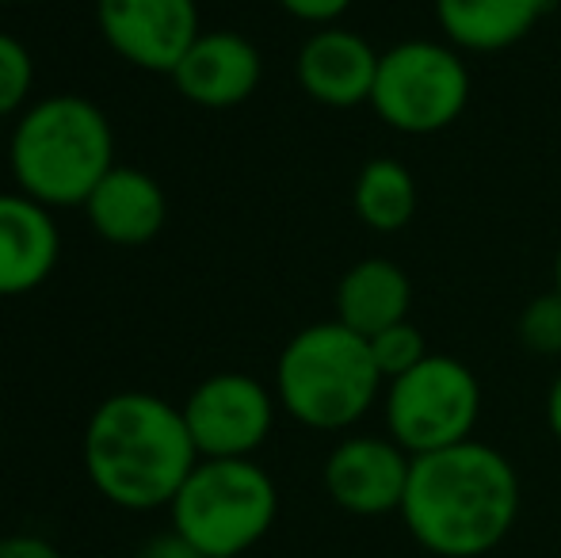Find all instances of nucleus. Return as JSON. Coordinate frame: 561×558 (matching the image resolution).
Listing matches in <instances>:
<instances>
[{"label": "nucleus", "instance_id": "nucleus-15", "mask_svg": "<svg viewBox=\"0 0 561 558\" xmlns=\"http://www.w3.org/2000/svg\"><path fill=\"white\" fill-rule=\"evenodd\" d=\"M554 0H436L447 43L462 54H496L524 43Z\"/></svg>", "mask_w": 561, "mask_h": 558}, {"label": "nucleus", "instance_id": "nucleus-4", "mask_svg": "<svg viewBox=\"0 0 561 558\" xmlns=\"http://www.w3.org/2000/svg\"><path fill=\"white\" fill-rule=\"evenodd\" d=\"M112 127L81 96H54L31 107L12 135V172L23 195L43 207L84 203L115 169Z\"/></svg>", "mask_w": 561, "mask_h": 558}, {"label": "nucleus", "instance_id": "nucleus-11", "mask_svg": "<svg viewBox=\"0 0 561 558\" xmlns=\"http://www.w3.org/2000/svg\"><path fill=\"white\" fill-rule=\"evenodd\" d=\"M382 54L347 27H321L298 50V84L325 107L370 104Z\"/></svg>", "mask_w": 561, "mask_h": 558}, {"label": "nucleus", "instance_id": "nucleus-13", "mask_svg": "<svg viewBox=\"0 0 561 558\" xmlns=\"http://www.w3.org/2000/svg\"><path fill=\"white\" fill-rule=\"evenodd\" d=\"M58 264V226L43 203L0 195V295H23Z\"/></svg>", "mask_w": 561, "mask_h": 558}, {"label": "nucleus", "instance_id": "nucleus-23", "mask_svg": "<svg viewBox=\"0 0 561 558\" xmlns=\"http://www.w3.org/2000/svg\"><path fill=\"white\" fill-rule=\"evenodd\" d=\"M134 558H203L199 551H195L192 544H187L180 532H164V536H153L146 547H141Z\"/></svg>", "mask_w": 561, "mask_h": 558}, {"label": "nucleus", "instance_id": "nucleus-10", "mask_svg": "<svg viewBox=\"0 0 561 558\" xmlns=\"http://www.w3.org/2000/svg\"><path fill=\"white\" fill-rule=\"evenodd\" d=\"M100 31L130 66L172 73L199 38L195 0H100Z\"/></svg>", "mask_w": 561, "mask_h": 558}, {"label": "nucleus", "instance_id": "nucleus-9", "mask_svg": "<svg viewBox=\"0 0 561 558\" xmlns=\"http://www.w3.org/2000/svg\"><path fill=\"white\" fill-rule=\"evenodd\" d=\"M413 455L390 436H344L325 459V493L352 516L401 513Z\"/></svg>", "mask_w": 561, "mask_h": 558}, {"label": "nucleus", "instance_id": "nucleus-19", "mask_svg": "<svg viewBox=\"0 0 561 558\" xmlns=\"http://www.w3.org/2000/svg\"><path fill=\"white\" fill-rule=\"evenodd\" d=\"M519 344L535 356H561V295L547 291V295L531 298L516 321Z\"/></svg>", "mask_w": 561, "mask_h": 558}, {"label": "nucleus", "instance_id": "nucleus-18", "mask_svg": "<svg viewBox=\"0 0 561 558\" xmlns=\"http://www.w3.org/2000/svg\"><path fill=\"white\" fill-rule=\"evenodd\" d=\"M370 352H375V364L386 383L413 372L416 364H424V360L432 356L428 341H424V333L413 326V321H398V326L375 333L370 337Z\"/></svg>", "mask_w": 561, "mask_h": 558}, {"label": "nucleus", "instance_id": "nucleus-3", "mask_svg": "<svg viewBox=\"0 0 561 558\" xmlns=\"http://www.w3.org/2000/svg\"><path fill=\"white\" fill-rule=\"evenodd\" d=\"M386 379L370 341L340 321H318L290 337L275 367V395L298 424L318 432H344L370 413Z\"/></svg>", "mask_w": 561, "mask_h": 558}, {"label": "nucleus", "instance_id": "nucleus-21", "mask_svg": "<svg viewBox=\"0 0 561 558\" xmlns=\"http://www.w3.org/2000/svg\"><path fill=\"white\" fill-rule=\"evenodd\" d=\"M295 20L306 23H321V27H333L340 15L352 8V0H279Z\"/></svg>", "mask_w": 561, "mask_h": 558}, {"label": "nucleus", "instance_id": "nucleus-22", "mask_svg": "<svg viewBox=\"0 0 561 558\" xmlns=\"http://www.w3.org/2000/svg\"><path fill=\"white\" fill-rule=\"evenodd\" d=\"M0 558H61V551L50 539L31 536V532H15V536L0 539Z\"/></svg>", "mask_w": 561, "mask_h": 558}, {"label": "nucleus", "instance_id": "nucleus-25", "mask_svg": "<svg viewBox=\"0 0 561 558\" xmlns=\"http://www.w3.org/2000/svg\"><path fill=\"white\" fill-rule=\"evenodd\" d=\"M554 291L561 295V249H558V261H554Z\"/></svg>", "mask_w": 561, "mask_h": 558}, {"label": "nucleus", "instance_id": "nucleus-7", "mask_svg": "<svg viewBox=\"0 0 561 558\" xmlns=\"http://www.w3.org/2000/svg\"><path fill=\"white\" fill-rule=\"evenodd\" d=\"M386 436L409 455H432L473 440L481 418V383L462 360L432 352L413 372L398 375L382 390Z\"/></svg>", "mask_w": 561, "mask_h": 558}, {"label": "nucleus", "instance_id": "nucleus-6", "mask_svg": "<svg viewBox=\"0 0 561 558\" xmlns=\"http://www.w3.org/2000/svg\"><path fill=\"white\" fill-rule=\"evenodd\" d=\"M470 104V69L462 50L436 38H409L378 58L370 107L398 135H439Z\"/></svg>", "mask_w": 561, "mask_h": 558}, {"label": "nucleus", "instance_id": "nucleus-20", "mask_svg": "<svg viewBox=\"0 0 561 558\" xmlns=\"http://www.w3.org/2000/svg\"><path fill=\"white\" fill-rule=\"evenodd\" d=\"M31 92V54L12 35H0V115L15 112Z\"/></svg>", "mask_w": 561, "mask_h": 558}, {"label": "nucleus", "instance_id": "nucleus-14", "mask_svg": "<svg viewBox=\"0 0 561 558\" xmlns=\"http://www.w3.org/2000/svg\"><path fill=\"white\" fill-rule=\"evenodd\" d=\"M92 230L112 246H146L164 226V192L153 176L115 164L84 200Z\"/></svg>", "mask_w": 561, "mask_h": 558}, {"label": "nucleus", "instance_id": "nucleus-2", "mask_svg": "<svg viewBox=\"0 0 561 558\" xmlns=\"http://www.w3.org/2000/svg\"><path fill=\"white\" fill-rule=\"evenodd\" d=\"M195 463L199 452L184 410L157 395L126 390L107 398L84 429V470L118 509L146 513L172 505Z\"/></svg>", "mask_w": 561, "mask_h": 558}, {"label": "nucleus", "instance_id": "nucleus-16", "mask_svg": "<svg viewBox=\"0 0 561 558\" xmlns=\"http://www.w3.org/2000/svg\"><path fill=\"white\" fill-rule=\"evenodd\" d=\"M409 306H413V283L390 257H367L340 276L336 321L367 341L398 321H409Z\"/></svg>", "mask_w": 561, "mask_h": 558}, {"label": "nucleus", "instance_id": "nucleus-12", "mask_svg": "<svg viewBox=\"0 0 561 558\" xmlns=\"http://www.w3.org/2000/svg\"><path fill=\"white\" fill-rule=\"evenodd\" d=\"M260 73H264V61L249 38L233 31H207L187 46L180 66L172 69V81L180 96H187L192 104L233 107L256 92Z\"/></svg>", "mask_w": 561, "mask_h": 558}, {"label": "nucleus", "instance_id": "nucleus-5", "mask_svg": "<svg viewBox=\"0 0 561 558\" xmlns=\"http://www.w3.org/2000/svg\"><path fill=\"white\" fill-rule=\"evenodd\" d=\"M172 532L203 558H237L279 516V490L252 459H199L172 501Z\"/></svg>", "mask_w": 561, "mask_h": 558}, {"label": "nucleus", "instance_id": "nucleus-17", "mask_svg": "<svg viewBox=\"0 0 561 558\" xmlns=\"http://www.w3.org/2000/svg\"><path fill=\"white\" fill-rule=\"evenodd\" d=\"M355 215L367 230L398 234L416 215V180L393 157H375L355 176Z\"/></svg>", "mask_w": 561, "mask_h": 558}, {"label": "nucleus", "instance_id": "nucleus-24", "mask_svg": "<svg viewBox=\"0 0 561 558\" xmlns=\"http://www.w3.org/2000/svg\"><path fill=\"white\" fill-rule=\"evenodd\" d=\"M547 424L561 444V372H558V379L550 383V395H547Z\"/></svg>", "mask_w": 561, "mask_h": 558}, {"label": "nucleus", "instance_id": "nucleus-8", "mask_svg": "<svg viewBox=\"0 0 561 558\" xmlns=\"http://www.w3.org/2000/svg\"><path fill=\"white\" fill-rule=\"evenodd\" d=\"M184 421L199 459H252L275 424V402L252 375H215L184 402Z\"/></svg>", "mask_w": 561, "mask_h": 558}, {"label": "nucleus", "instance_id": "nucleus-1", "mask_svg": "<svg viewBox=\"0 0 561 558\" xmlns=\"http://www.w3.org/2000/svg\"><path fill=\"white\" fill-rule=\"evenodd\" d=\"M524 486L504 452L485 440L416 455L409 470L401 524L436 558H485L512 536Z\"/></svg>", "mask_w": 561, "mask_h": 558}]
</instances>
